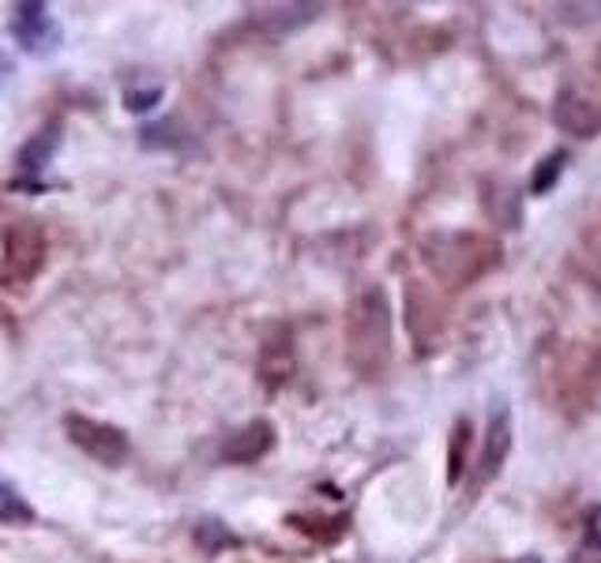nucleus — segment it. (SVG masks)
I'll list each match as a JSON object with an SVG mask.
<instances>
[{"label": "nucleus", "instance_id": "f257e3e1", "mask_svg": "<svg viewBox=\"0 0 601 563\" xmlns=\"http://www.w3.org/2000/svg\"><path fill=\"white\" fill-rule=\"evenodd\" d=\"M46 260V233L38 222H8L4 230V263H0V279L8 290H19L42 271Z\"/></svg>", "mask_w": 601, "mask_h": 563}, {"label": "nucleus", "instance_id": "f03ea898", "mask_svg": "<svg viewBox=\"0 0 601 563\" xmlns=\"http://www.w3.org/2000/svg\"><path fill=\"white\" fill-rule=\"evenodd\" d=\"M64 429H68V440L83 454H91L94 462H102V466H121L128 459V436L117 424L91 421V418H68Z\"/></svg>", "mask_w": 601, "mask_h": 563}, {"label": "nucleus", "instance_id": "7ed1b4c3", "mask_svg": "<svg viewBox=\"0 0 601 563\" xmlns=\"http://www.w3.org/2000/svg\"><path fill=\"white\" fill-rule=\"evenodd\" d=\"M12 34L27 53H38V57L49 53V49H57V42H61V27H57V19L49 16L46 4H34V0H27V4L16 8Z\"/></svg>", "mask_w": 601, "mask_h": 563}, {"label": "nucleus", "instance_id": "20e7f679", "mask_svg": "<svg viewBox=\"0 0 601 563\" xmlns=\"http://www.w3.org/2000/svg\"><path fill=\"white\" fill-rule=\"evenodd\" d=\"M511 454V413L508 410H492L485 440H481V462H478V481L485 485L500 473V466L508 462Z\"/></svg>", "mask_w": 601, "mask_h": 563}, {"label": "nucleus", "instance_id": "39448f33", "mask_svg": "<svg viewBox=\"0 0 601 563\" xmlns=\"http://www.w3.org/2000/svg\"><path fill=\"white\" fill-rule=\"evenodd\" d=\"M553 117H557V128L579 135V140H594L601 132V105H594L590 98H579L575 91H560Z\"/></svg>", "mask_w": 601, "mask_h": 563}, {"label": "nucleus", "instance_id": "423d86ee", "mask_svg": "<svg viewBox=\"0 0 601 563\" xmlns=\"http://www.w3.org/2000/svg\"><path fill=\"white\" fill-rule=\"evenodd\" d=\"M274 443V429L268 421H252L244 424V429L238 432V436H230V443H226L222 459L230 462H256L260 454H268Z\"/></svg>", "mask_w": 601, "mask_h": 563}, {"label": "nucleus", "instance_id": "0eeeda50", "mask_svg": "<svg viewBox=\"0 0 601 563\" xmlns=\"http://www.w3.org/2000/svg\"><path fill=\"white\" fill-rule=\"evenodd\" d=\"M57 143H61V128H42L38 135H31L23 147H19V173L23 177H38L49 165V158H53V151H57Z\"/></svg>", "mask_w": 601, "mask_h": 563}, {"label": "nucleus", "instance_id": "6e6552de", "mask_svg": "<svg viewBox=\"0 0 601 563\" xmlns=\"http://www.w3.org/2000/svg\"><path fill=\"white\" fill-rule=\"evenodd\" d=\"M31 519H34L31 503H27L4 477H0V522H31Z\"/></svg>", "mask_w": 601, "mask_h": 563}, {"label": "nucleus", "instance_id": "1a4fd4ad", "mask_svg": "<svg viewBox=\"0 0 601 563\" xmlns=\"http://www.w3.org/2000/svg\"><path fill=\"white\" fill-rule=\"evenodd\" d=\"M564 162H568V151H553V154H549L545 162L538 165L534 181H530V192H534V195L553 192V184L560 181V173H564Z\"/></svg>", "mask_w": 601, "mask_h": 563}, {"label": "nucleus", "instance_id": "9d476101", "mask_svg": "<svg viewBox=\"0 0 601 563\" xmlns=\"http://www.w3.org/2000/svg\"><path fill=\"white\" fill-rule=\"evenodd\" d=\"M467 432H470V424L459 421V429H455V451H451V481L462 477V451H467V443H470Z\"/></svg>", "mask_w": 601, "mask_h": 563}, {"label": "nucleus", "instance_id": "9b49d317", "mask_svg": "<svg viewBox=\"0 0 601 563\" xmlns=\"http://www.w3.org/2000/svg\"><path fill=\"white\" fill-rule=\"evenodd\" d=\"M159 98H162L159 87H151V91H132L128 94V110L143 113V110H151V102H159Z\"/></svg>", "mask_w": 601, "mask_h": 563}, {"label": "nucleus", "instance_id": "f8f14e48", "mask_svg": "<svg viewBox=\"0 0 601 563\" xmlns=\"http://www.w3.org/2000/svg\"><path fill=\"white\" fill-rule=\"evenodd\" d=\"M587 533H590V541L601 549V507L590 511V519H587Z\"/></svg>", "mask_w": 601, "mask_h": 563}]
</instances>
